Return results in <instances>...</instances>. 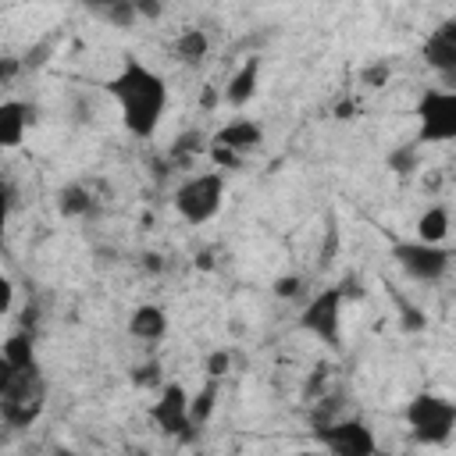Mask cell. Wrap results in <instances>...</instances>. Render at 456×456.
<instances>
[{
  "label": "cell",
  "mask_w": 456,
  "mask_h": 456,
  "mask_svg": "<svg viewBox=\"0 0 456 456\" xmlns=\"http://www.w3.org/2000/svg\"><path fill=\"white\" fill-rule=\"evenodd\" d=\"M403 420L420 445H445L456 435V399L442 392H413L403 406Z\"/></svg>",
  "instance_id": "obj_4"
},
{
  "label": "cell",
  "mask_w": 456,
  "mask_h": 456,
  "mask_svg": "<svg viewBox=\"0 0 456 456\" xmlns=\"http://www.w3.org/2000/svg\"><path fill=\"white\" fill-rule=\"evenodd\" d=\"M146 417L153 420L157 431H164L171 438H192L196 435V424H192V395L178 381H167L164 388H157V399L150 403Z\"/></svg>",
  "instance_id": "obj_10"
},
{
  "label": "cell",
  "mask_w": 456,
  "mask_h": 456,
  "mask_svg": "<svg viewBox=\"0 0 456 456\" xmlns=\"http://www.w3.org/2000/svg\"><path fill=\"white\" fill-rule=\"evenodd\" d=\"M314 445L324 456H378V435L360 417H335L314 424Z\"/></svg>",
  "instance_id": "obj_8"
},
{
  "label": "cell",
  "mask_w": 456,
  "mask_h": 456,
  "mask_svg": "<svg viewBox=\"0 0 456 456\" xmlns=\"http://www.w3.org/2000/svg\"><path fill=\"white\" fill-rule=\"evenodd\" d=\"M46 410V378L43 367H0V420L11 431H25Z\"/></svg>",
  "instance_id": "obj_2"
},
{
  "label": "cell",
  "mask_w": 456,
  "mask_h": 456,
  "mask_svg": "<svg viewBox=\"0 0 456 456\" xmlns=\"http://www.w3.org/2000/svg\"><path fill=\"white\" fill-rule=\"evenodd\" d=\"M256 82H260V57H246L235 68V75L228 78V86H224V103L235 107V110H242L256 96Z\"/></svg>",
  "instance_id": "obj_14"
},
{
  "label": "cell",
  "mask_w": 456,
  "mask_h": 456,
  "mask_svg": "<svg viewBox=\"0 0 456 456\" xmlns=\"http://www.w3.org/2000/svg\"><path fill=\"white\" fill-rule=\"evenodd\" d=\"M217 392H221V381L207 378V385L192 395V424H196V428H203V424L210 420V413H214V406H217Z\"/></svg>",
  "instance_id": "obj_21"
},
{
  "label": "cell",
  "mask_w": 456,
  "mask_h": 456,
  "mask_svg": "<svg viewBox=\"0 0 456 456\" xmlns=\"http://www.w3.org/2000/svg\"><path fill=\"white\" fill-rule=\"evenodd\" d=\"M224 189H228V175L210 167V171H192L185 175L175 192H171V207L185 224H207L221 214L224 207Z\"/></svg>",
  "instance_id": "obj_3"
},
{
  "label": "cell",
  "mask_w": 456,
  "mask_h": 456,
  "mask_svg": "<svg viewBox=\"0 0 456 456\" xmlns=\"http://www.w3.org/2000/svg\"><path fill=\"white\" fill-rule=\"evenodd\" d=\"M378 456H381V452H378Z\"/></svg>",
  "instance_id": "obj_26"
},
{
  "label": "cell",
  "mask_w": 456,
  "mask_h": 456,
  "mask_svg": "<svg viewBox=\"0 0 456 456\" xmlns=\"http://www.w3.org/2000/svg\"><path fill=\"white\" fill-rule=\"evenodd\" d=\"M28 125H32V107L25 100L0 103V146L4 150H18L28 135Z\"/></svg>",
  "instance_id": "obj_12"
},
{
  "label": "cell",
  "mask_w": 456,
  "mask_h": 456,
  "mask_svg": "<svg viewBox=\"0 0 456 456\" xmlns=\"http://www.w3.org/2000/svg\"><path fill=\"white\" fill-rule=\"evenodd\" d=\"M96 18H103L107 25L114 28H132L142 14H139V4H128V0H114V4H93L89 7Z\"/></svg>",
  "instance_id": "obj_19"
},
{
  "label": "cell",
  "mask_w": 456,
  "mask_h": 456,
  "mask_svg": "<svg viewBox=\"0 0 456 456\" xmlns=\"http://www.w3.org/2000/svg\"><path fill=\"white\" fill-rule=\"evenodd\" d=\"M132 381H135L139 388H164V385H167L164 374H160V363H157V360L135 363V367H132Z\"/></svg>",
  "instance_id": "obj_22"
},
{
  "label": "cell",
  "mask_w": 456,
  "mask_h": 456,
  "mask_svg": "<svg viewBox=\"0 0 456 456\" xmlns=\"http://www.w3.org/2000/svg\"><path fill=\"white\" fill-rule=\"evenodd\" d=\"M289 456H324V452L314 445V449H296V452H289Z\"/></svg>",
  "instance_id": "obj_25"
},
{
  "label": "cell",
  "mask_w": 456,
  "mask_h": 456,
  "mask_svg": "<svg viewBox=\"0 0 456 456\" xmlns=\"http://www.w3.org/2000/svg\"><path fill=\"white\" fill-rule=\"evenodd\" d=\"M417 118V142L445 146L456 142V89L452 86H431L413 103Z\"/></svg>",
  "instance_id": "obj_6"
},
{
  "label": "cell",
  "mask_w": 456,
  "mask_h": 456,
  "mask_svg": "<svg viewBox=\"0 0 456 456\" xmlns=\"http://www.w3.org/2000/svg\"><path fill=\"white\" fill-rule=\"evenodd\" d=\"M32 363H39L32 335L28 331H14L0 349V367H32Z\"/></svg>",
  "instance_id": "obj_18"
},
{
  "label": "cell",
  "mask_w": 456,
  "mask_h": 456,
  "mask_svg": "<svg viewBox=\"0 0 456 456\" xmlns=\"http://www.w3.org/2000/svg\"><path fill=\"white\" fill-rule=\"evenodd\" d=\"M299 289H303V285H299V278H296V274H289V278H278V281H274V292H278V296H296Z\"/></svg>",
  "instance_id": "obj_24"
},
{
  "label": "cell",
  "mask_w": 456,
  "mask_h": 456,
  "mask_svg": "<svg viewBox=\"0 0 456 456\" xmlns=\"http://www.w3.org/2000/svg\"><path fill=\"white\" fill-rule=\"evenodd\" d=\"M171 53H175L178 64H185V68H200V64L207 61V53H210V39H207L203 28L189 25V28H182V32L171 39Z\"/></svg>",
  "instance_id": "obj_15"
},
{
  "label": "cell",
  "mask_w": 456,
  "mask_h": 456,
  "mask_svg": "<svg viewBox=\"0 0 456 456\" xmlns=\"http://www.w3.org/2000/svg\"><path fill=\"white\" fill-rule=\"evenodd\" d=\"M260 146H264V125H260L256 118L239 114V118L224 121V125L210 135L207 157H210V164H214L217 171H235V167H242Z\"/></svg>",
  "instance_id": "obj_5"
},
{
  "label": "cell",
  "mask_w": 456,
  "mask_h": 456,
  "mask_svg": "<svg viewBox=\"0 0 456 456\" xmlns=\"http://www.w3.org/2000/svg\"><path fill=\"white\" fill-rule=\"evenodd\" d=\"M207 146H210V135H203V132H182V135L171 142L167 160H171V164H189L196 153H207Z\"/></svg>",
  "instance_id": "obj_20"
},
{
  "label": "cell",
  "mask_w": 456,
  "mask_h": 456,
  "mask_svg": "<svg viewBox=\"0 0 456 456\" xmlns=\"http://www.w3.org/2000/svg\"><path fill=\"white\" fill-rule=\"evenodd\" d=\"M128 335L135 338V342H160L164 335H167V314H164V306H157V303H139L132 314H128Z\"/></svg>",
  "instance_id": "obj_13"
},
{
  "label": "cell",
  "mask_w": 456,
  "mask_h": 456,
  "mask_svg": "<svg viewBox=\"0 0 456 456\" xmlns=\"http://www.w3.org/2000/svg\"><path fill=\"white\" fill-rule=\"evenodd\" d=\"M228 367H232V353H228V349H217V353H210V356H207V378L221 381Z\"/></svg>",
  "instance_id": "obj_23"
},
{
  "label": "cell",
  "mask_w": 456,
  "mask_h": 456,
  "mask_svg": "<svg viewBox=\"0 0 456 456\" xmlns=\"http://www.w3.org/2000/svg\"><path fill=\"white\" fill-rule=\"evenodd\" d=\"M452 221H449V207L445 203H431L428 210H420L417 224H413V239L420 242H431V246H445V235H449Z\"/></svg>",
  "instance_id": "obj_16"
},
{
  "label": "cell",
  "mask_w": 456,
  "mask_h": 456,
  "mask_svg": "<svg viewBox=\"0 0 456 456\" xmlns=\"http://www.w3.org/2000/svg\"><path fill=\"white\" fill-rule=\"evenodd\" d=\"M342 317H346V285H324L306 299L299 314V328L314 335L321 346L342 349Z\"/></svg>",
  "instance_id": "obj_7"
},
{
  "label": "cell",
  "mask_w": 456,
  "mask_h": 456,
  "mask_svg": "<svg viewBox=\"0 0 456 456\" xmlns=\"http://www.w3.org/2000/svg\"><path fill=\"white\" fill-rule=\"evenodd\" d=\"M57 207L64 217H89L96 210V200L89 192L86 182H68L61 192H57Z\"/></svg>",
  "instance_id": "obj_17"
},
{
  "label": "cell",
  "mask_w": 456,
  "mask_h": 456,
  "mask_svg": "<svg viewBox=\"0 0 456 456\" xmlns=\"http://www.w3.org/2000/svg\"><path fill=\"white\" fill-rule=\"evenodd\" d=\"M107 96L118 107V118L132 139H153L167 114V78L150 68L142 57L125 53L118 71L107 78Z\"/></svg>",
  "instance_id": "obj_1"
},
{
  "label": "cell",
  "mask_w": 456,
  "mask_h": 456,
  "mask_svg": "<svg viewBox=\"0 0 456 456\" xmlns=\"http://www.w3.org/2000/svg\"><path fill=\"white\" fill-rule=\"evenodd\" d=\"M392 264L406 278L435 285L452 267V249L449 246H431V242H420V239H403V242L392 246Z\"/></svg>",
  "instance_id": "obj_9"
},
{
  "label": "cell",
  "mask_w": 456,
  "mask_h": 456,
  "mask_svg": "<svg viewBox=\"0 0 456 456\" xmlns=\"http://www.w3.org/2000/svg\"><path fill=\"white\" fill-rule=\"evenodd\" d=\"M420 57L445 86L456 89V18H449V21H442L438 28L428 32V39L420 46Z\"/></svg>",
  "instance_id": "obj_11"
}]
</instances>
